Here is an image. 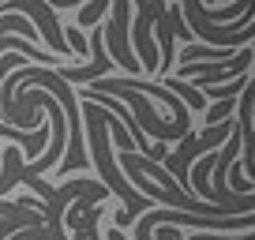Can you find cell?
<instances>
[{
	"instance_id": "cell-1",
	"label": "cell",
	"mask_w": 255,
	"mask_h": 240,
	"mask_svg": "<svg viewBox=\"0 0 255 240\" xmlns=\"http://www.w3.org/2000/svg\"><path fill=\"white\" fill-rule=\"evenodd\" d=\"M102 38H105V49L113 53V60L124 72L131 75L143 72V64L131 56V0H113V19L102 26Z\"/></svg>"
},
{
	"instance_id": "cell-2",
	"label": "cell",
	"mask_w": 255,
	"mask_h": 240,
	"mask_svg": "<svg viewBox=\"0 0 255 240\" xmlns=\"http://www.w3.org/2000/svg\"><path fill=\"white\" fill-rule=\"evenodd\" d=\"M169 90H176V94L188 102V109L207 113V98H203V90H199V87H191V83H184V79H169Z\"/></svg>"
},
{
	"instance_id": "cell-3",
	"label": "cell",
	"mask_w": 255,
	"mask_h": 240,
	"mask_svg": "<svg viewBox=\"0 0 255 240\" xmlns=\"http://www.w3.org/2000/svg\"><path fill=\"white\" fill-rule=\"evenodd\" d=\"M233 113H237V98H229V102H214L207 113H203V128H214V124L229 120Z\"/></svg>"
},
{
	"instance_id": "cell-4",
	"label": "cell",
	"mask_w": 255,
	"mask_h": 240,
	"mask_svg": "<svg viewBox=\"0 0 255 240\" xmlns=\"http://www.w3.org/2000/svg\"><path fill=\"white\" fill-rule=\"evenodd\" d=\"M109 4H113V0H90V4H83V8H79V26H87V30L98 26L105 19V8H109Z\"/></svg>"
},
{
	"instance_id": "cell-5",
	"label": "cell",
	"mask_w": 255,
	"mask_h": 240,
	"mask_svg": "<svg viewBox=\"0 0 255 240\" xmlns=\"http://www.w3.org/2000/svg\"><path fill=\"white\" fill-rule=\"evenodd\" d=\"M64 34H68V41H72V53L75 56H87L90 53V41H87V34H83L79 26H64Z\"/></svg>"
}]
</instances>
